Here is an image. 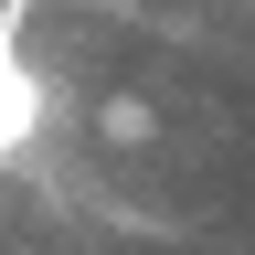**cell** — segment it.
<instances>
[{
  "mask_svg": "<svg viewBox=\"0 0 255 255\" xmlns=\"http://www.w3.org/2000/svg\"><path fill=\"white\" fill-rule=\"evenodd\" d=\"M32 117H43V85L0 53V149H21V138H32Z\"/></svg>",
  "mask_w": 255,
  "mask_h": 255,
  "instance_id": "1",
  "label": "cell"
},
{
  "mask_svg": "<svg viewBox=\"0 0 255 255\" xmlns=\"http://www.w3.org/2000/svg\"><path fill=\"white\" fill-rule=\"evenodd\" d=\"M96 138H117V149H149V138H159V107H149V96H107V107H96Z\"/></svg>",
  "mask_w": 255,
  "mask_h": 255,
  "instance_id": "2",
  "label": "cell"
}]
</instances>
